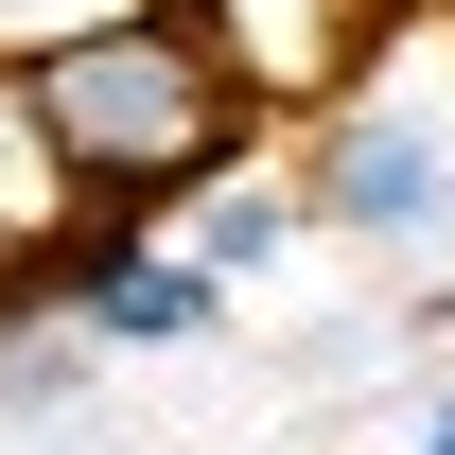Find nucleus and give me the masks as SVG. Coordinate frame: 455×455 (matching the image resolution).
Returning <instances> with one entry per match:
<instances>
[{"label": "nucleus", "instance_id": "39448f33", "mask_svg": "<svg viewBox=\"0 0 455 455\" xmlns=\"http://www.w3.org/2000/svg\"><path fill=\"white\" fill-rule=\"evenodd\" d=\"M403 455H455V386H438V403H420V438H403Z\"/></svg>", "mask_w": 455, "mask_h": 455}, {"label": "nucleus", "instance_id": "7ed1b4c3", "mask_svg": "<svg viewBox=\"0 0 455 455\" xmlns=\"http://www.w3.org/2000/svg\"><path fill=\"white\" fill-rule=\"evenodd\" d=\"M175 228H193V263H211V281H263L315 211H298L281 175H211V193H175Z\"/></svg>", "mask_w": 455, "mask_h": 455}, {"label": "nucleus", "instance_id": "20e7f679", "mask_svg": "<svg viewBox=\"0 0 455 455\" xmlns=\"http://www.w3.org/2000/svg\"><path fill=\"white\" fill-rule=\"evenodd\" d=\"M70 18H123V0H0V70L36 53V36H70Z\"/></svg>", "mask_w": 455, "mask_h": 455}, {"label": "nucleus", "instance_id": "f257e3e1", "mask_svg": "<svg viewBox=\"0 0 455 455\" xmlns=\"http://www.w3.org/2000/svg\"><path fill=\"white\" fill-rule=\"evenodd\" d=\"M0 106H18V140L53 158L70 211H175V193H211V175H245V140H263V88L211 53V36H175V18H70V36H36V53L0 70Z\"/></svg>", "mask_w": 455, "mask_h": 455}, {"label": "nucleus", "instance_id": "f03ea898", "mask_svg": "<svg viewBox=\"0 0 455 455\" xmlns=\"http://www.w3.org/2000/svg\"><path fill=\"white\" fill-rule=\"evenodd\" d=\"M298 211L350 228V245H420V228L455 211V140L420 106H386V88H350V106L315 123V158H298Z\"/></svg>", "mask_w": 455, "mask_h": 455}]
</instances>
